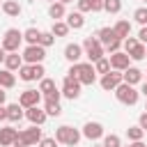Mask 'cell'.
<instances>
[{
    "mask_svg": "<svg viewBox=\"0 0 147 147\" xmlns=\"http://www.w3.org/2000/svg\"><path fill=\"white\" fill-rule=\"evenodd\" d=\"M67 76L78 78L80 85H94V80H96V71H94L92 62H76V64H71Z\"/></svg>",
    "mask_w": 147,
    "mask_h": 147,
    "instance_id": "1",
    "label": "cell"
},
{
    "mask_svg": "<svg viewBox=\"0 0 147 147\" xmlns=\"http://www.w3.org/2000/svg\"><path fill=\"white\" fill-rule=\"evenodd\" d=\"M80 131L78 129H74V126H57L55 129V140L60 142V145H69V147H76L78 145V140H80Z\"/></svg>",
    "mask_w": 147,
    "mask_h": 147,
    "instance_id": "2",
    "label": "cell"
},
{
    "mask_svg": "<svg viewBox=\"0 0 147 147\" xmlns=\"http://www.w3.org/2000/svg\"><path fill=\"white\" fill-rule=\"evenodd\" d=\"M41 129L39 126H30V129H23V131H18V138H16V142L14 145H18V147H30V145H37V142H41Z\"/></svg>",
    "mask_w": 147,
    "mask_h": 147,
    "instance_id": "3",
    "label": "cell"
},
{
    "mask_svg": "<svg viewBox=\"0 0 147 147\" xmlns=\"http://www.w3.org/2000/svg\"><path fill=\"white\" fill-rule=\"evenodd\" d=\"M115 96H117V101H119V103H124V106H136V103H138V96H140V92H138L133 85H126V83H122V85L115 90Z\"/></svg>",
    "mask_w": 147,
    "mask_h": 147,
    "instance_id": "4",
    "label": "cell"
},
{
    "mask_svg": "<svg viewBox=\"0 0 147 147\" xmlns=\"http://www.w3.org/2000/svg\"><path fill=\"white\" fill-rule=\"evenodd\" d=\"M21 41H23V32H21V30H16V28H9V30L5 32V37H2V44H0V46H2L7 53H18Z\"/></svg>",
    "mask_w": 147,
    "mask_h": 147,
    "instance_id": "5",
    "label": "cell"
},
{
    "mask_svg": "<svg viewBox=\"0 0 147 147\" xmlns=\"http://www.w3.org/2000/svg\"><path fill=\"white\" fill-rule=\"evenodd\" d=\"M83 48H85V55H87V60L90 62H99L101 57H106L103 53V46L99 44V39L96 37H85V41H83Z\"/></svg>",
    "mask_w": 147,
    "mask_h": 147,
    "instance_id": "6",
    "label": "cell"
},
{
    "mask_svg": "<svg viewBox=\"0 0 147 147\" xmlns=\"http://www.w3.org/2000/svg\"><path fill=\"white\" fill-rule=\"evenodd\" d=\"M44 74H46V69H44L41 64H23V67L18 69V78L25 80V83H30V80H41Z\"/></svg>",
    "mask_w": 147,
    "mask_h": 147,
    "instance_id": "7",
    "label": "cell"
},
{
    "mask_svg": "<svg viewBox=\"0 0 147 147\" xmlns=\"http://www.w3.org/2000/svg\"><path fill=\"white\" fill-rule=\"evenodd\" d=\"M44 57H46V48L39 46V44L37 46H28L23 51V62H28V64H41Z\"/></svg>",
    "mask_w": 147,
    "mask_h": 147,
    "instance_id": "8",
    "label": "cell"
},
{
    "mask_svg": "<svg viewBox=\"0 0 147 147\" xmlns=\"http://www.w3.org/2000/svg\"><path fill=\"white\" fill-rule=\"evenodd\" d=\"M122 83H124L122 71H108L106 76H101V87H103L106 92H115Z\"/></svg>",
    "mask_w": 147,
    "mask_h": 147,
    "instance_id": "9",
    "label": "cell"
},
{
    "mask_svg": "<svg viewBox=\"0 0 147 147\" xmlns=\"http://www.w3.org/2000/svg\"><path fill=\"white\" fill-rule=\"evenodd\" d=\"M62 94L67 99H78L80 96V80L74 78V76H64V83H62Z\"/></svg>",
    "mask_w": 147,
    "mask_h": 147,
    "instance_id": "10",
    "label": "cell"
},
{
    "mask_svg": "<svg viewBox=\"0 0 147 147\" xmlns=\"http://www.w3.org/2000/svg\"><path fill=\"white\" fill-rule=\"evenodd\" d=\"M108 60H110V69H113V71H126V69L131 67V57H129V53H124V51L108 55Z\"/></svg>",
    "mask_w": 147,
    "mask_h": 147,
    "instance_id": "11",
    "label": "cell"
},
{
    "mask_svg": "<svg viewBox=\"0 0 147 147\" xmlns=\"http://www.w3.org/2000/svg\"><path fill=\"white\" fill-rule=\"evenodd\" d=\"M39 101H41V92H39V90H25V92H21V96H18V103H21L25 110L39 106Z\"/></svg>",
    "mask_w": 147,
    "mask_h": 147,
    "instance_id": "12",
    "label": "cell"
},
{
    "mask_svg": "<svg viewBox=\"0 0 147 147\" xmlns=\"http://www.w3.org/2000/svg\"><path fill=\"white\" fill-rule=\"evenodd\" d=\"M83 136H85L87 140H99V138L103 136V124H99V122H87V124L83 126Z\"/></svg>",
    "mask_w": 147,
    "mask_h": 147,
    "instance_id": "13",
    "label": "cell"
},
{
    "mask_svg": "<svg viewBox=\"0 0 147 147\" xmlns=\"http://www.w3.org/2000/svg\"><path fill=\"white\" fill-rule=\"evenodd\" d=\"M25 117H28L34 126H41V124L46 122V117H48V115H46V110H44V108L34 106V108H28V110H25Z\"/></svg>",
    "mask_w": 147,
    "mask_h": 147,
    "instance_id": "14",
    "label": "cell"
},
{
    "mask_svg": "<svg viewBox=\"0 0 147 147\" xmlns=\"http://www.w3.org/2000/svg\"><path fill=\"white\" fill-rule=\"evenodd\" d=\"M16 138H18V131L14 126H2L0 129V145L2 147H11L16 142Z\"/></svg>",
    "mask_w": 147,
    "mask_h": 147,
    "instance_id": "15",
    "label": "cell"
},
{
    "mask_svg": "<svg viewBox=\"0 0 147 147\" xmlns=\"http://www.w3.org/2000/svg\"><path fill=\"white\" fill-rule=\"evenodd\" d=\"M64 57H67L71 64H76V62L83 57V46H78V44H67V48H64Z\"/></svg>",
    "mask_w": 147,
    "mask_h": 147,
    "instance_id": "16",
    "label": "cell"
},
{
    "mask_svg": "<svg viewBox=\"0 0 147 147\" xmlns=\"http://www.w3.org/2000/svg\"><path fill=\"white\" fill-rule=\"evenodd\" d=\"M122 76H124V83L126 85H138L142 80V71L138 67H129L126 71H122Z\"/></svg>",
    "mask_w": 147,
    "mask_h": 147,
    "instance_id": "17",
    "label": "cell"
},
{
    "mask_svg": "<svg viewBox=\"0 0 147 147\" xmlns=\"http://www.w3.org/2000/svg\"><path fill=\"white\" fill-rule=\"evenodd\" d=\"M21 67H23V55H18V53H7V57H5V69L18 71Z\"/></svg>",
    "mask_w": 147,
    "mask_h": 147,
    "instance_id": "18",
    "label": "cell"
},
{
    "mask_svg": "<svg viewBox=\"0 0 147 147\" xmlns=\"http://www.w3.org/2000/svg\"><path fill=\"white\" fill-rule=\"evenodd\" d=\"M103 0H78V11H101Z\"/></svg>",
    "mask_w": 147,
    "mask_h": 147,
    "instance_id": "19",
    "label": "cell"
},
{
    "mask_svg": "<svg viewBox=\"0 0 147 147\" xmlns=\"http://www.w3.org/2000/svg\"><path fill=\"white\" fill-rule=\"evenodd\" d=\"M25 117V113H23V106L21 103H9L7 106V119L9 122H21Z\"/></svg>",
    "mask_w": 147,
    "mask_h": 147,
    "instance_id": "20",
    "label": "cell"
},
{
    "mask_svg": "<svg viewBox=\"0 0 147 147\" xmlns=\"http://www.w3.org/2000/svg\"><path fill=\"white\" fill-rule=\"evenodd\" d=\"M96 39H99V44H101V46H108L110 41H115V39H117V34H115V30H113V28H101V30L96 32Z\"/></svg>",
    "mask_w": 147,
    "mask_h": 147,
    "instance_id": "21",
    "label": "cell"
},
{
    "mask_svg": "<svg viewBox=\"0 0 147 147\" xmlns=\"http://www.w3.org/2000/svg\"><path fill=\"white\" fill-rule=\"evenodd\" d=\"M16 85V76H14V71H9V69H0V87L2 90H9V87H14Z\"/></svg>",
    "mask_w": 147,
    "mask_h": 147,
    "instance_id": "22",
    "label": "cell"
},
{
    "mask_svg": "<svg viewBox=\"0 0 147 147\" xmlns=\"http://www.w3.org/2000/svg\"><path fill=\"white\" fill-rule=\"evenodd\" d=\"M67 25H69L71 30H80V28L85 25L83 14H80V11H71V14H67Z\"/></svg>",
    "mask_w": 147,
    "mask_h": 147,
    "instance_id": "23",
    "label": "cell"
},
{
    "mask_svg": "<svg viewBox=\"0 0 147 147\" xmlns=\"http://www.w3.org/2000/svg\"><path fill=\"white\" fill-rule=\"evenodd\" d=\"M113 30H115L117 39H122V41H124V39H126L129 34H131V23L122 18V21H117V23H115V28H113Z\"/></svg>",
    "mask_w": 147,
    "mask_h": 147,
    "instance_id": "24",
    "label": "cell"
},
{
    "mask_svg": "<svg viewBox=\"0 0 147 147\" xmlns=\"http://www.w3.org/2000/svg\"><path fill=\"white\" fill-rule=\"evenodd\" d=\"M48 16H51L53 21H62V16H67L64 5H60V2H51V7H48Z\"/></svg>",
    "mask_w": 147,
    "mask_h": 147,
    "instance_id": "25",
    "label": "cell"
},
{
    "mask_svg": "<svg viewBox=\"0 0 147 147\" xmlns=\"http://www.w3.org/2000/svg\"><path fill=\"white\" fill-rule=\"evenodd\" d=\"M39 37H41V30H37V28H28L23 32V39L28 41V46H37L39 44Z\"/></svg>",
    "mask_w": 147,
    "mask_h": 147,
    "instance_id": "26",
    "label": "cell"
},
{
    "mask_svg": "<svg viewBox=\"0 0 147 147\" xmlns=\"http://www.w3.org/2000/svg\"><path fill=\"white\" fill-rule=\"evenodd\" d=\"M2 11H5L7 16H18V14H21V5H18L16 0H5V2H2Z\"/></svg>",
    "mask_w": 147,
    "mask_h": 147,
    "instance_id": "27",
    "label": "cell"
},
{
    "mask_svg": "<svg viewBox=\"0 0 147 147\" xmlns=\"http://www.w3.org/2000/svg\"><path fill=\"white\" fill-rule=\"evenodd\" d=\"M55 90H57V85H55L53 78H41V80H39V92H41L44 96H48V94L55 92Z\"/></svg>",
    "mask_w": 147,
    "mask_h": 147,
    "instance_id": "28",
    "label": "cell"
},
{
    "mask_svg": "<svg viewBox=\"0 0 147 147\" xmlns=\"http://www.w3.org/2000/svg\"><path fill=\"white\" fill-rule=\"evenodd\" d=\"M69 30H71V28L67 25V21H55V23H53V28H51V32H53L55 37H67V34H69Z\"/></svg>",
    "mask_w": 147,
    "mask_h": 147,
    "instance_id": "29",
    "label": "cell"
},
{
    "mask_svg": "<svg viewBox=\"0 0 147 147\" xmlns=\"http://www.w3.org/2000/svg\"><path fill=\"white\" fill-rule=\"evenodd\" d=\"M44 110H46L48 117H57V115H62V108H60L57 101H46V103H44Z\"/></svg>",
    "mask_w": 147,
    "mask_h": 147,
    "instance_id": "30",
    "label": "cell"
},
{
    "mask_svg": "<svg viewBox=\"0 0 147 147\" xmlns=\"http://www.w3.org/2000/svg\"><path fill=\"white\" fill-rule=\"evenodd\" d=\"M129 57L136 60V62H138V60H145V57H147V46H145V44H138V46L129 53Z\"/></svg>",
    "mask_w": 147,
    "mask_h": 147,
    "instance_id": "31",
    "label": "cell"
},
{
    "mask_svg": "<svg viewBox=\"0 0 147 147\" xmlns=\"http://www.w3.org/2000/svg\"><path fill=\"white\" fill-rule=\"evenodd\" d=\"M142 136H145V131H142L140 126H129V129H126V138H129L131 142H138V140H142Z\"/></svg>",
    "mask_w": 147,
    "mask_h": 147,
    "instance_id": "32",
    "label": "cell"
},
{
    "mask_svg": "<svg viewBox=\"0 0 147 147\" xmlns=\"http://www.w3.org/2000/svg\"><path fill=\"white\" fill-rule=\"evenodd\" d=\"M94 71L101 74V76H106V74L110 71V60H108V57H101L99 62H94Z\"/></svg>",
    "mask_w": 147,
    "mask_h": 147,
    "instance_id": "33",
    "label": "cell"
},
{
    "mask_svg": "<svg viewBox=\"0 0 147 147\" xmlns=\"http://www.w3.org/2000/svg\"><path fill=\"white\" fill-rule=\"evenodd\" d=\"M119 9H122V0H103V11L117 14Z\"/></svg>",
    "mask_w": 147,
    "mask_h": 147,
    "instance_id": "34",
    "label": "cell"
},
{
    "mask_svg": "<svg viewBox=\"0 0 147 147\" xmlns=\"http://www.w3.org/2000/svg\"><path fill=\"white\" fill-rule=\"evenodd\" d=\"M55 44V34L48 30V32H41V37H39V46H44V48H48V46H53Z\"/></svg>",
    "mask_w": 147,
    "mask_h": 147,
    "instance_id": "35",
    "label": "cell"
},
{
    "mask_svg": "<svg viewBox=\"0 0 147 147\" xmlns=\"http://www.w3.org/2000/svg\"><path fill=\"white\" fill-rule=\"evenodd\" d=\"M133 21L140 23V25H147V7H138L133 11Z\"/></svg>",
    "mask_w": 147,
    "mask_h": 147,
    "instance_id": "36",
    "label": "cell"
},
{
    "mask_svg": "<svg viewBox=\"0 0 147 147\" xmlns=\"http://www.w3.org/2000/svg\"><path fill=\"white\" fill-rule=\"evenodd\" d=\"M103 147H122V140H119V136H115V133L106 136V138H103Z\"/></svg>",
    "mask_w": 147,
    "mask_h": 147,
    "instance_id": "37",
    "label": "cell"
},
{
    "mask_svg": "<svg viewBox=\"0 0 147 147\" xmlns=\"http://www.w3.org/2000/svg\"><path fill=\"white\" fill-rule=\"evenodd\" d=\"M138 44H140V41H138L136 37H126V39L122 41V46H124V53H131V51H133Z\"/></svg>",
    "mask_w": 147,
    "mask_h": 147,
    "instance_id": "38",
    "label": "cell"
},
{
    "mask_svg": "<svg viewBox=\"0 0 147 147\" xmlns=\"http://www.w3.org/2000/svg\"><path fill=\"white\" fill-rule=\"evenodd\" d=\"M119 46H122V39H115V41H110L108 46H103V51L113 55V53H119Z\"/></svg>",
    "mask_w": 147,
    "mask_h": 147,
    "instance_id": "39",
    "label": "cell"
},
{
    "mask_svg": "<svg viewBox=\"0 0 147 147\" xmlns=\"http://www.w3.org/2000/svg\"><path fill=\"white\" fill-rule=\"evenodd\" d=\"M60 142L55 140V138H41V142H39V147H57Z\"/></svg>",
    "mask_w": 147,
    "mask_h": 147,
    "instance_id": "40",
    "label": "cell"
},
{
    "mask_svg": "<svg viewBox=\"0 0 147 147\" xmlns=\"http://www.w3.org/2000/svg\"><path fill=\"white\" fill-rule=\"evenodd\" d=\"M138 41H140V44H147V25L140 28V32H138Z\"/></svg>",
    "mask_w": 147,
    "mask_h": 147,
    "instance_id": "41",
    "label": "cell"
},
{
    "mask_svg": "<svg viewBox=\"0 0 147 147\" xmlns=\"http://www.w3.org/2000/svg\"><path fill=\"white\" fill-rule=\"evenodd\" d=\"M60 96H62V92H60V90H55V92H51V94L46 96V101H57V103H60Z\"/></svg>",
    "mask_w": 147,
    "mask_h": 147,
    "instance_id": "42",
    "label": "cell"
},
{
    "mask_svg": "<svg viewBox=\"0 0 147 147\" xmlns=\"http://www.w3.org/2000/svg\"><path fill=\"white\" fill-rule=\"evenodd\" d=\"M138 126H140L142 131H147V113H142V115H140V119H138Z\"/></svg>",
    "mask_w": 147,
    "mask_h": 147,
    "instance_id": "43",
    "label": "cell"
},
{
    "mask_svg": "<svg viewBox=\"0 0 147 147\" xmlns=\"http://www.w3.org/2000/svg\"><path fill=\"white\" fill-rule=\"evenodd\" d=\"M7 119V106H0V122Z\"/></svg>",
    "mask_w": 147,
    "mask_h": 147,
    "instance_id": "44",
    "label": "cell"
},
{
    "mask_svg": "<svg viewBox=\"0 0 147 147\" xmlns=\"http://www.w3.org/2000/svg\"><path fill=\"white\" fill-rule=\"evenodd\" d=\"M5 57H7V51L0 46V62H5Z\"/></svg>",
    "mask_w": 147,
    "mask_h": 147,
    "instance_id": "45",
    "label": "cell"
},
{
    "mask_svg": "<svg viewBox=\"0 0 147 147\" xmlns=\"http://www.w3.org/2000/svg\"><path fill=\"white\" fill-rule=\"evenodd\" d=\"M5 96H7V92H5V90H2V87H0V106H2V103H5Z\"/></svg>",
    "mask_w": 147,
    "mask_h": 147,
    "instance_id": "46",
    "label": "cell"
},
{
    "mask_svg": "<svg viewBox=\"0 0 147 147\" xmlns=\"http://www.w3.org/2000/svg\"><path fill=\"white\" fill-rule=\"evenodd\" d=\"M131 147H147V145H145L142 140H138V142H131Z\"/></svg>",
    "mask_w": 147,
    "mask_h": 147,
    "instance_id": "47",
    "label": "cell"
},
{
    "mask_svg": "<svg viewBox=\"0 0 147 147\" xmlns=\"http://www.w3.org/2000/svg\"><path fill=\"white\" fill-rule=\"evenodd\" d=\"M140 92H142V94L147 96V83H142V90H140Z\"/></svg>",
    "mask_w": 147,
    "mask_h": 147,
    "instance_id": "48",
    "label": "cell"
},
{
    "mask_svg": "<svg viewBox=\"0 0 147 147\" xmlns=\"http://www.w3.org/2000/svg\"><path fill=\"white\" fill-rule=\"evenodd\" d=\"M53 2H60V5H67V2H71V0H53Z\"/></svg>",
    "mask_w": 147,
    "mask_h": 147,
    "instance_id": "49",
    "label": "cell"
},
{
    "mask_svg": "<svg viewBox=\"0 0 147 147\" xmlns=\"http://www.w3.org/2000/svg\"><path fill=\"white\" fill-rule=\"evenodd\" d=\"M145 113H147V103H145Z\"/></svg>",
    "mask_w": 147,
    "mask_h": 147,
    "instance_id": "50",
    "label": "cell"
},
{
    "mask_svg": "<svg viewBox=\"0 0 147 147\" xmlns=\"http://www.w3.org/2000/svg\"><path fill=\"white\" fill-rule=\"evenodd\" d=\"M96 147H103V145H96Z\"/></svg>",
    "mask_w": 147,
    "mask_h": 147,
    "instance_id": "51",
    "label": "cell"
},
{
    "mask_svg": "<svg viewBox=\"0 0 147 147\" xmlns=\"http://www.w3.org/2000/svg\"><path fill=\"white\" fill-rule=\"evenodd\" d=\"M11 147H18V145H11Z\"/></svg>",
    "mask_w": 147,
    "mask_h": 147,
    "instance_id": "52",
    "label": "cell"
},
{
    "mask_svg": "<svg viewBox=\"0 0 147 147\" xmlns=\"http://www.w3.org/2000/svg\"><path fill=\"white\" fill-rule=\"evenodd\" d=\"M126 147H131V145H126Z\"/></svg>",
    "mask_w": 147,
    "mask_h": 147,
    "instance_id": "53",
    "label": "cell"
},
{
    "mask_svg": "<svg viewBox=\"0 0 147 147\" xmlns=\"http://www.w3.org/2000/svg\"><path fill=\"white\" fill-rule=\"evenodd\" d=\"M145 2H147V0H145Z\"/></svg>",
    "mask_w": 147,
    "mask_h": 147,
    "instance_id": "54",
    "label": "cell"
}]
</instances>
